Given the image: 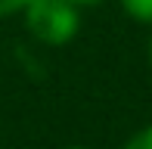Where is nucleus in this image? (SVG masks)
I'll use <instances>...</instances> for the list:
<instances>
[{
  "instance_id": "obj_1",
  "label": "nucleus",
  "mask_w": 152,
  "mask_h": 149,
  "mask_svg": "<svg viewBox=\"0 0 152 149\" xmlns=\"http://www.w3.org/2000/svg\"><path fill=\"white\" fill-rule=\"evenodd\" d=\"M22 12L28 31L47 47H65L78 37L81 9L68 0H31Z\"/></svg>"
},
{
  "instance_id": "obj_2",
  "label": "nucleus",
  "mask_w": 152,
  "mask_h": 149,
  "mask_svg": "<svg viewBox=\"0 0 152 149\" xmlns=\"http://www.w3.org/2000/svg\"><path fill=\"white\" fill-rule=\"evenodd\" d=\"M124 12L143 25H152V0H121Z\"/></svg>"
},
{
  "instance_id": "obj_3",
  "label": "nucleus",
  "mask_w": 152,
  "mask_h": 149,
  "mask_svg": "<svg viewBox=\"0 0 152 149\" xmlns=\"http://www.w3.org/2000/svg\"><path fill=\"white\" fill-rule=\"evenodd\" d=\"M121 149H152V124L140 127V131H137V134H134V137H130Z\"/></svg>"
},
{
  "instance_id": "obj_4",
  "label": "nucleus",
  "mask_w": 152,
  "mask_h": 149,
  "mask_svg": "<svg viewBox=\"0 0 152 149\" xmlns=\"http://www.w3.org/2000/svg\"><path fill=\"white\" fill-rule=\"evenodd\" d=\"M28 3H31V0H0V19H3V16H16V12H22Z\"/></svg>"
},
{
  "instance_id": "obj_5",
  "label": "nucleus",
  "mask_w": 152,
  "mask_h": 149,
  "mask_svg": "<svg viewBox=\"0 0 152 149\" xmlns=\"http://www.w3.org/2000/svg\"><path fill=\"white\" fill-rule=\"evenodd\" d=\"M72 6H78V9H87V6H99L102 0H68Z\"/></svg>"
},
{
  "instance_id": "obj_6",
  "label": "nucleus",
  "mask_w": 152,
  "mask_h": 149,
  "mask_svg": "<svg viewBox=\"0 0 152 149\" xmlns=\"http://www.w3.org/2000/svg\"><path fill=\"white\" fill-rule=\"evenodd\" d=\"M65 149H93V146H65Z\"/></svg>"
},
{
  "instance_id": "obj_7",
  "label": "nucleus",
  "mask_w": 152,
  "mask_h": 149,
  "mask_svg": "<svg viewBox=\"0 0 152 149\" xmlns=\"http://www.w3.org/2000/svg\"><path fill=\"white\" fill-rule=\"evenodd\" d=\"M149 62H152V37H149Z\"/></svg>"
}]
</instances>
